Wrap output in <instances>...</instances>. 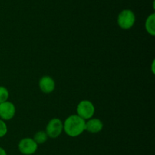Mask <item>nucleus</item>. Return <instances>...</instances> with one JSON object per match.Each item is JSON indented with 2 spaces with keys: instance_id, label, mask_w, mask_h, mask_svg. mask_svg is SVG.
Instances as JSON below:
<instances>
[{
  "instance_id": "1",
  "label": "nucleus",
  "mask_w": 155,
  "mask_h": 155,
  "mask_svg": "<svg viewBox=\"0 0 155 155\" xmlns=\"http://www.w3.org/2000/svg\"><path fill=\"white\" fill-rule=\"evenodd\" d=\"M86 120L77 114L71 115L63 122L64 131L70 137L75 138L80 136L85 130Z\"/></svg>"
},
{
  "instance_id": "2",
  "label": "nucleus",
  "mask_w": 155,
  "mask_h": 155,
  "mask_svg": "<svg viewBox=\"0 0 155 155\" xmlns=\"http://www.w3.org/2000/svg\"><path fill=\"white\" fill-rule=\"evenodd\" d=\"M136 22V15L131 9H124L117 16V24L123 30H130Z\"/></svg>"
},
{
  "instance_id": "3",
  "label": "nucleus",
  "mask_w": 155,
  "mask_h": 155,
  "mask_svg": "<svg viewBox=\"0 0 155 155\" xmlns=\"http://www.w3.org/2000/svg\"><path fill=\"white\" fill-rule=\"evenodd\" d=\"M95 112V106L90 100H83L77 104V115H78L84 120H88L92 118Z\"/></svg>"
},
{
  "instance_id": "4",
  "label": "nucleus",
  "mask_w": 155,
  "mask_h": 155,
  "mask_svg": "<svg viewBox=\"0 0 155 155\" xmlns=\"http://www.w3.org/2000/svg\"><path fill=\"white\" fill-rule=\"evenodd\" d=\"M63 131V122L58 118L50 119L45 127V132L50 138H57L61 135Z\"/></svg>"
},
{
  "instance_id": "5",
  "label": "nucleus",
  "mask_w": 155,
  "mask_h": 155,
  "mask_svg": "<svg viewBox=\"0 0 155 155\" xmlns=\"http://www.w3.org/2000/svg\"><path fill=\"white\" fill-rule=\"evenodd\" d=\"M38 146L32 138H24L18 143V150L24 155H32L36 153Z\"/></svg>"
},
{
  "instance_id": "6",
  "label": "nucleus",
  "mask_w": 155,
  "mask_h": 155,
  "mask_svg": "<svg viewBox=\"0 0 155 155\" xmlns=\"http://www.w3.org/2000/svg\"><path fill=\"white\" fill-rule=\"evenodd\" d=\"M16 113V107L12 102L7 101L0 103V119L8 121L14 118Z\"/></svg>"
},
{
  "instance_id": "7",
  "label": "nucleus",
  "mask_w": 155,
  "mask_h": 155,
  "mask_svg": "<svg viewBox=\"0 0 155 155\" xmlns=\"http://www.w3.org/2000/svg\"><path fill=\"white\" fill-rule=\"evenodd\" d=\"M39 87L42 92L51 94L55 89V81L51 76L44 75L39 79Z\"/></svg>"
},
{
  "instance_id": "8",
  "label": "nucleus",
  "mask_w": 155,
  "mask_h": 155,
  "mask_svg": "<svg viewBox=\"0 0 155 155\" xmlns=\"http://www.w3.org/2000/svg\"><path fill=\"white\" fill-rule=\"evenodd\" d=\"M104 127L102 121L98 118H91L86 121L85 130L89 133L97 134L101 132Z\"/></svg>"
},
{
  "instance_id": "9",
  "label": "nucleus",
  "mask_w": 155,
  "mask_h": 155,
  "mask_svg": "<svg viewBox=\"0 0 155 155\" xmlns=\"http://www.w3.org/2000/svg\"><path fill=\"white\" fill-rule=\"evenodd\" d=\"M145 30H146V31L148 32L150 35L154 36L155 35V14L154 13H152L151 14V15H148V18H146V21H145Z\"/></svg>"
},
{
  "instance_id": "10",
  "label": "nucleus",
  "mask_w": 155,
  "mask_h": 155,
  "mask_svg": "<svg viewBox=\"0 0 155 155\" xmlns=\"http://www.w3.org/2000/svg\"><path fill=\"white\" fill-rule=\"evenodd\" d=\"M48 137L45 131H38L35 133L34 136H33V139L34 140L35 142L39 145V144H42L45 143L48 140Z\"/></svg>"
},
{
  "instance_id": "11",
  "label": "nucleus",
  "mask_w": 155,
  "mask_h": 155,
  "mask_svg": "<svg viewBox=\"0 0 155 155\" xmlns=\"http://www.w3.org/2000/svg\"><path fill=\"white\" fill-rule=\"evenodd\" d=\"M9 91L5 87L0 86V103L5 102L8 100Z\"/></svg>"
},
{
  "instance_id": "12",
  "label": "nucleus",
  "mask_w": 155,
  "mask_h": 155,
  "mask_svg": "<svg viewBox=\"0 0 155 155\" xmlns=\"http://www.w3.org/2000/svg\"><path fill=\"white\" fill-rule=\"evenodd\" d=\"M8 132V127L5 122L0 119V138L5 136Z\"/></svg>"
},
{
  "instance_id": "13",
  "label": "nucleus",
  "mask_w": 155,
  "mask_h": 155,
  "mask_svg": "<svg viewBox=\"0 0 155 155\" xmlns=\"http://www.w3.org/2000/svg\"><path fill=\"white\" fill-rule=\"evenodd\" d=\"M0 155H7L6 150L2 147H0Z\"/></svg>"
},
{
  "instance_id": "14",
  "label": "nucleus",
  "mask_w": 155,
  "mask_h": 155,
  "mask_svg": "<svg viewBox=\"0 0 155 155\" xmlns=\"http://www.w3.org/2000/svg\"><path fill=\"white\" fill-rule=\"evenodd\" d=\"M154 60L152 62V64H151V68H152V72L153 74H154Z\"/></svg>"
}]
</instances>
